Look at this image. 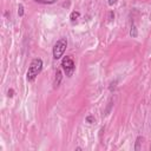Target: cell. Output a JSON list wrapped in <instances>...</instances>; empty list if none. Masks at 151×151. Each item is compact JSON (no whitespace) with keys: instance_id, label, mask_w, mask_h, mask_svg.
<instances>
[{"instance_id":"cell-1","label":"cell","mask_w":151,"mask_h":151,"mask_svg":"<svg viewBox=\"0 0 151 151\" xmlns=\"http://www.w3.org/2000/svg\"><path fill=\"white\" fill-rule=\"evenodd\" d=\"M41 70H42V60L40 58H34L31 61L27 70V80L33 81L37 78V76L41 72Z\"/></svg>"},{"instance_id":"cell-2","label":"cell","mask_w":151,"mask_h":151,"mask_svg":"<svg viewBox=\"0 0 151 151\" xmlns=\"http://www.w3.org/2000/svg\"><path fill=\"white\" fill-rule=\"evenodd\" d=\"M67 47V40L66 38H60L53 46V58L54 59H60L66 51Z\"/></svg>"},{"instance_id":"cell-3","label":"cell","mask_w":151,"mask_h":151,"mask_svg":"<svg viewBox=\"0 0 151 151\" xmlns=\"http://www.w3.org/2000/svg\"><path fill=\"white\" fill-rule=\"evenodd\" d=\"M61 67H63V70H64V72L66 73L67 77H72V74H73V72L76 70L74 61L68 55H66V57L63 58V60H61Z\"/></svg>"},{"instance_id":"cell-4","label":"cell","mask_w":151,"mask_h":151,"mask_svg":"<svg viewBox=\"0 0 151 151\" xmlns=\"http://www.w3.org/2000/svg\"><path fill=\"white\" fill-rule=\"evenodd\" d=\"M61 78H63V76H61V71H60V70H57V72H55V77H54V83H53V87H54V88H57V87L60 85Z\"/></svg>"},{"instance_id":"cell-5","label":"cell","mask_w":151,"mask_h":151,"mask_svg":"<svg viewBox=\"0 0 151 151\" xmlns=\"http://www.w3.org/2000/svg\"><path fill=\"white\" fill-rule=\"evenodd\" d=\"M130 35H131L132 38H136V37L138 35V32H137V27H136L134 25H132V26H131V29H130Z\"/></svg>"},{"instance_id":"cell-6","label":"cell","mask_w":151,"mask_h":151,"mask_svg":"<svg viewBox=\"0 0 151 151\" xmlns=\"http://www.w3.org/2000/svg\"><path fill=\"white\" fill-rule=\"evenodd\" d=\"M79 12H77V11H73L72 13H71V15H70V19H71V21H74V20H77L78 18H79Z\"/></svg>"},{"instance_id":"cell-7","label":"cell","mask_w":151,"mask_h":151,"mask_svg":"<svg viewBox=\"0 0 151 151\" xmlns=\"http://www.w3.org/2000/svg\"><path fill=\"white\" fill-rule=\"evenodd\" d=\"M142 140H143L142 137H138V138L136 139V146H134V150H136V151H138V150L140 149V143H142Z\"/></svg>"},{"instance_id":"cell-8","label":"cell","mask_w":151,"mask_h":151,"mask_svg":"<svg viewBox=\"0 0 151 151\" xmlns=\"http://www.w3.org/2000/svg\"><path fill=\"white\" fill-rule=\"evenodd\" d=\"M18 14H19V17L24 15V6L21 4H19V6H18Z\"/></svg>"},{"instance_id":"cell-9","label":"cell","mask_w":151,"mask_h":151,"mask_svg":"<svg viewBox=\"0 0 151 151\" xmlns=\"http://www.w3.org/2000/svg\"><path fill=\"white\" fill-rule=\"evenodd\" d=\"M34 1L39 4H54L55 0H34Z\"/></svg>"},{"instance_id":"cell-10","label":"cell","mask_w":151,"mask_h":151,"mask_svg":"<svg viewBox=\"0 0 151 151\" xmlns=\"http://www.w3.org/2000/svg\"><path fill=\"white\" fill-rule=\"evenodd\" d=\"M86 120H87V122H88V123H92V122H93V120H94V119H93V117H92V116H88V117H87V118H86Z\"/></svg>"},{"instance_id":"cell-11","label":"cell","mask_w":151,"mask_h":151,"mask_svg":"<svg viewBox=\"0 0 151 151\" xmlns=\"http://www.w3.org/2000/svg\"><path fill=\"white\" fill-rule=\"evenodd\" d=\"M13 93H14L13 90H8V97H13Z\"/></svg>"},{"instance_id":"cell-12","label":"cell","mask_w":151,"mask_h":151,"mask_svg":"<svg viewBox=\"0 0 151 151\" xmlns=\"http://www.w3.org/2000/svg\"><path fill=\"white\" fill-rule=\"evenodd\" d=\"M116 2H117V0H109V5H111V6L114 5Z\"/></svg>"}]
</instances>
